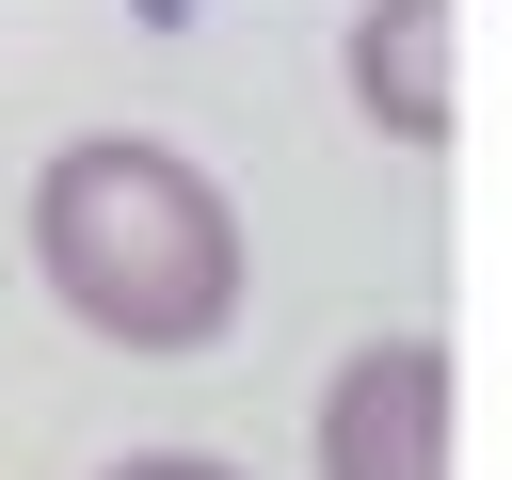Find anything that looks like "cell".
Here are the masks:
<instances>
[{
	"label": "cell",
	"instance_id": "obj_1",
	"mask_svg": "<svg viewBox=\"0 0 512 480\" xmlns=\"http://www.w3.org/2000/svg\"><path fill=\"white\" fill-rule=\"evenodd\" d=\"M32 272L112 352H208L240 320V208L160 128H80L32 160Z\"/></svg>",
	"mask_w": 512,
	"mask_h": 480
},
{
	"label": "cell",
	"instance_id": "obj_2",
	"mask_svg": "<svg viewBox=\"0 0 512 480\" xmlns=\"http://www.w3.org/2000/svg\"><path fill=\"white\" fill-rule=\"evenodd\" d=\"M320 480H448V336H352L304 416Z\"/></svg>",
	"mask_w": 512,
	"mask_h": 480
},
{
	"label": "cell",
	"instance_id": "obj_3",
	"mask_svg": "<svg viewBox=\"0 0 512 480\" xmlns=\"http://www.w3.org/2000/svg\"><path fill=\"white\" fill-rule=\"evenodd\" d=\"M336 64H352V112L384 144H448V112H464V0H368Z\"/></svg>",
	"mask_w": 512,
	"mask_h": 480
},
{
	"label": "cell",
	"instance_id": "obj_4",
	"mask_svg": "<svg viewBox=\"0 0 512 480\" xmlns=\"http://www.w3.org/2000/svg\"><path fill=\"white\" fill-rule=\"evenodd\" d=\"M96 480H240V464H208V448H128V464H96Z\"/></svg>",
	"mask_w": 512,
	"mask_h": 480
}]
</instances>
